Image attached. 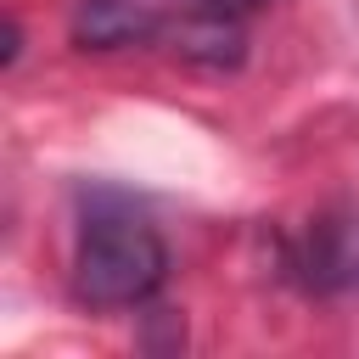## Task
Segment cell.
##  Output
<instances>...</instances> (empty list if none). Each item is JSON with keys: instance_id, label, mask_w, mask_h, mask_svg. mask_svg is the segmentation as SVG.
Listing matches in <instances>:
<instances>
[{"instance_id": "277c9868", "label": "cell", "mask_w": 359, "mask_h": 359, "mask_svg": "<svg viewBox=\"0 0 359 359\" xmlns=\"http://www.w3.org/2000/svg\"><path fill=\"white\" fill-rule=\"evenodd\" d=\"M196 11H219V17H241V11H252V6H264V0H191Z\"/></svg>"}, {"instance_id": "6da1fadb", "label": "cell", "mask_w": 359, "mask_h": 359, "mask_svg": "<svg viewBox=\"0 0 359 359\" xmlns=\"http://www.w3.org/2000/svg\"><path fill=\"white\" fill-rule=\"evenodd\" d=\"M168 275V247L123 191H90L73 230V292L90 309H135Z\"/></svg>"}, {"instance_id": "7a4b0ae2", "label": "cell", "mask_w": 359, "mask_h": 359, "mask_svg": "<svg viewBox=\"0 0 359 359\" xmlns=\"http://www.w3.org/2000/svg\"><path fill=\"white\" fill-rule=\"evenodd\" d=\"M163 0H84L73 11V39L112 50V45H146L163 34Z\"/></svg>"}, {"instance_id": "3957f363", "label": "cell", "mask_w": 359, "mask_h": 359, "mask_svg": "<svg viewBox=\"0 0 359 359\" xmlns=\"http://www.w3.org/2000/svg\"><path fill=\"white\" fill-rule=\"evenodd\" d=\"M297 269H309L314 286H353L359 280V224H331V219L314 224Z\"/></svg>"}]
</instances>
